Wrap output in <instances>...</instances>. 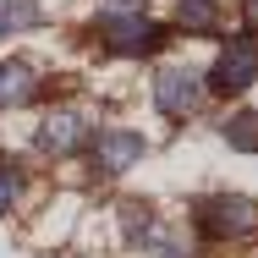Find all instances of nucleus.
<instances>
[{"mask_svg": "<svg viewBox=\"0 0 258 258\" xmlns=\"http://www.w3.org/2000/svg\"><path fill=\"white\" fill-rule=\"evenodd\" d=\"M99 11H104V17H138L143 0H99Z\"/></svg>", "mask_w": 258, "mask_h": 258, "instance_id": "obj_12", "label": "nucleus"}, {"mask_svg": "<svg viewBox=\"0 0 258 258\" xmlns=\"http://www.w3.org/2000/svg\"><path fill=\"white\" fill-rule=\"evenodd\" d=\"M17 198H22V176H17L11 165H0V214L17 204Z\"/></svg>", "mask_w": 258, "mask_h": 258, "instance_id": "obj_11", "label": "nucleus"}, {"mask_svg": "<svg viewBox=\"0 0 258 258\" xmlns=\"http://www.w3.org/2000/svg\"><path fill=\"white\" fill-rule=\"evenodd\" d=\"M253 77H258V44L253 39H225V50L209 72V88L214 94H242V88H253Z\"/></svg>", "mask_w": 258, "mask_h": 258, "instance_id": "obj_3", "label": "nucleus"}, {"mask_svg": "<svg viewBox=\"0 0 258 258\" xmlns=\"http://www.w3.org/2000/svg\"><path fill=\"white\" fill-rule=\"evenodd\" d=\"M83 138H88V115L83 110H55V115H44V126H39V149L44 154H77Z\"/></svg>", "mask_w": 258, "mask_h": 258, "instance_id": "obj_5", "label": "nucleus"}, {"mask_svg": "<svg viewBox=\"0 0 258 258\" xmlns=\"http://www.w3.org/2000/svg\"><path fill=\"white\" fill-rule=\"evenodd\" d=\"M198 225H204L209 236H220V242L247 236V231H258V204L253 198H236V192L204 198V204H198Z\"/></svg>", "mask_w": 258, "mask_h": 258, "instance_id": "obj_1", "label": "nucleus"}, {"mask_svg": "<svg viewBox=\"0 0 258 258\" xmlns=\"http://www.w3.org/2000/svg\"><path fill=\"white\" fill-rule=\"evenodd\" d=\"M94 154H99L104 170H132V165L143 159V138H138V132H104Z\"/></svg>", "mask_w": 258, "mask_h": 258, "instance_id": "obj_7", "label": "nucleus"}, {"mask_svg": "<svg viewBox=\"0 0 258 258\" xmlns=\"http://www.w3.org/2000/svg\"><path fill=\"white\" fill-rule=\"evenodd\" d=\"M154 104L165 115H192L198 104H204V77L192 72V66H159L154 72Z\"/></svg>", "mask_w": 258, "mask_h": 258, "instance_id": "obj_2", "label": "nucleus"}, {"mask_svg": "<svg viewBox=\"0 0 258 258\" xmlns=\"http://www.w3.org/2000/svg\"><path fill=\"white\" fill-rule=\"evenodd\" d=\"M225 143L242 149V154H258V115H253V110H242V115L225 121Z\"/></svg>", "mask_w": 258, "mask_h": 258, "instance_id": "obj_10", "label": "nucleus"}, {"mask_svg": "<svg viewBox=\"0 0 258 258\" xmlns=\"http://www.w3.org/2000/svg\"><path fill=\"white\" fill-rule=\"evenodd\" d=\"M247 22H253V28H258V0H247Z\"/></svg>", "mask_w": 258, "mask_h": 258, "instance_id": "obj_13", "label": "nucleus"}, {"mask_svg": "<svg viewBox=\"0 0 258 258\" xmlns=\"http://www.w3.org/2000/svg\"><path fill=\"white\" fill-rule=\"evenodd\" d=\"M33 88H39V72H33L28 60H0V104H6V110L28 104Z\"/></svg>", "mask_w": 258, "mask_h": 258, "instance_id": "obj_6", "label": "nucleus"}, {"mask_svg": "<svg viewBox=\"0 0 258 258\" xmlns=\"http://www.w3.org/2000/svg\"><path fill=\"white\" fill-rule=\"evenodd\" d=\"M176 22H181L187 33H214V28H220V6H214V0H181V6H176Z\"/></svg>", "mask_w": 258, "mask_h": 258, "instance_id": "obj_8", "label": "nucleus"}, {"mask_svg": "<svg viewBox=\"0 0 258 258\" xmlns=\"http://www.w3.org/2000/svg\"><path fill=\"white\" fill-rule=\"evenodd\" d=\"M165 39L159 22H143V17H104V44L115 55H149Z\"/></svg>", "mask_w": 258, "mask_h": 258, "instance_id": "obj_4", "label": "nucleus"}, {"mask_svg": "<svg viewBox=\"0 0 258 258\" xmlns=\"http://www.w3.org/2000/svg\"><path fill=\"white\" fill-rule=\"evenodd\" d=\"M33 22H39V0H0V39H11Z\"/></svg>", "mask_w": 258, "mask_h": 258, "instance_id": "obj_9", "label": "nucleus"}]
</instances>
